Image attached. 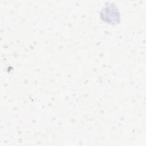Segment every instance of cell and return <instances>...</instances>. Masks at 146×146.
Masks as SVG:
<instances>
[{"instance_id":"obj_1","label":"cell","mask_w":146,"mask_h":146,"mask_svg":"<svg viewBox=\"0 0 146 146\" xmlns=\"http://www.w3.org/2000/svg\"><path fill=\"white\" fill-rule=\"evenodd\" d=\"M100 15L104 20L108 23H115L119 19V11L114 4L105 5L100 11Z\"/></svg>"}]
</instances>
